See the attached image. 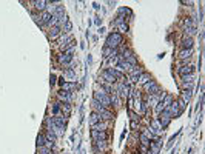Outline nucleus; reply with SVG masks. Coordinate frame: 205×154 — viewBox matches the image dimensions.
Instances as JSON below:
<instances>
[{"label": "nucleus", "mask_w": 205, "mask_h": 154, "mask_svg": "<svg viewBox=\"0 0 205 154\" xmlns=\"http://www.w3.org/2000/svg\"><path fill=\"white\" fill-rule=\"evenodd\" d=\"M60 28H62V33H63V34H71V29H73V23H71V22L68 20V22H65V23H63V25H62Z\"/></svg>", "instance_id": "nucleus-26"}, {"label": "nucleus", "mask_w": 205, "mask_h": 154, "mask_svg": "<svg viewBox=\"0 0 205 154\" xmlns=\"http://www.w3.org/2000/svg\"><path fill=\"white\" fill-rule=\"evenodd\" d=\"M194 73V66L193 65H184L179 68V74L184 77V76H191Z\"/></svg>", "instance_id": "nucleus-11"}, {"label": "nucleus", "mask_w": 205, "mask_h": 154, "mask_svg": "<svg viewBox=\"0 0 205 154\" xmlns=\"http://www.w3.org/2000/svg\"><path fill=\"white\" fill-rule=\"evenodd\" d=\"M36 143H37L39 148H40V146H45V145H46V137H45L43 134H39L37 136V142H36Z\"/></svg>", "instance_id": "nucleus-32"}, {"label": "nucleus", "mask_w": 205, "mask_h": 154, "mask_svg": "<svg viewBox=\"0 0 205 154\" xmlns=\"http://www.w3.org/2000/svg\"><path fill=\"white\" fill-rule=\"evenodd\" d=\"M179 133H181V131H177L176 134H174V136H173V137H171V139H170V142H168V143H167V148H171V146H173V142L176 140V137L179 136Z\"/></svg>", "instance_id": "nucleus-40"}, {"label": "nucleus", "mask_w": 205, "mask_h": 154, "mask_svg": "<svg viewBox=\"0 0 205 154\" xmlns=\"http://www.w3.org/2000/svg\"><path fill=\"white\" fill-rule=\"evenodd\" d=\"M91 139H93L94 142H97V140H105V139H107V133H105V131L91 130Z\"/></svg>", "instance_id": "nucleus-12"}, {"label": "nucleus", "mask_w": 205, "mask_h": 154, "mask_svg": "<svg viewBox=\"0 0 205 154\" xmlns=\"http://www.w3.org/2000/svg\"><path fill=\"white\" fill-rule=\"evenodd\" d=\"M150 80H151V76L144 73L142 76L139 77V80H137V82H139V83H142V85H145V83H147V82H150Z\"/></svg>", "instance_id": "nucleus-33"}, {"label": "nucleus", "mask_w": 205, "mask_h": 154, "mask_svg": "<svg viewBox=\"0 0 205 154\" xmlns=\"http://www.w3.org/2000/svg\"><path fill=\"white\" fill-rule=\"evenodd\" d=\"M119 31H120V33H127V31H128V25H127V23L119 25Z\"/></svg>", "instance_id": "nucleus-42"}, {"label": "nucleus", "mask_w": 205, "mask_h": 154, "mask_svg": "<svg viewBox=\"0 0 205 154\" xmlns=\"http://www.w3.org/2000/svg\"><path fill=\"white\" fill-rule=\"evenodd\" d=\"M59 45H60V48H62L63 51H66L70 46L74 45V43H73V36H71V34H63L62 37L59 38Z\"/></svg>", "instance_id": "nucleus-5"}, {"label": "nucleus", "mask_w": 205, "mask_h": 154, "mask_svg": "<svg viewBox=\"0 0 205 154\" xmlns=\"http://www.w3.org/2000/svg\"><path fill=\"white\" fill-rule=\"evenodd\" d=\"M122 43V34L120 33H111L108 34V37L105 40V46L111 48V49H117V46Z\"/></svg>", "instance_id": "nucleus-1"}, {"label": "nucleus", "mask_w": 205, "mask_h": 154, "mask_svg": "<svg viewBox=\"0 0 205 154\" xmlns=\"http://www.w3.org/2000/svg\"><path fill=\"white\" fill-rule=\"evenodd\" d=\"M171 120H173V117H171V114H170V111H168V110H164V111L159 114V119H157V122H159V125H160V128H162V130H164V128H167Z\"/></svg>", "instance_id": "nucleus-4"}, {"label": "nucleus", "mask_w": 205, "mask_h": 154, "mask_svg": "<svg viewBox=\"0 0 205 154\" xmlns=\"http://www.w3.org/2000/svg\"><path fill=\"white\" fill-rule=\"evenodd\" d=\"M193 45H194L193 37H184L182 38V43H181L182 49H193Z\"/></svg>", "instance_id": "nucleus-17"}, {"label": "nucleus", "mask_w": 205, "mask_h": 154, "mask_svg": "<svg viewBox=\"0 0 205 154\" xmlns=\"http://www.w3.org/2000/svg\"><path fill=\"white\" fill-rule=\"evenodd\" d=\"M53 125H56V126H63L65 128V125H66V117L65 116H54L53 117Z\"/></svg>", "instance_id": "nucleus-15"}, {"label": "nucleus", "mask_w": 205, "mask_h": 154, "mask_svg": "<svg viewBox=\"0 0 205 154\" xmlns=\"http://www.w3.org/2000/svg\"><path fill=\"white\" fill-rule=\"evenodd\" d=\"M31 17H33V19H34V22H36V23H37L39 26H43V23H42V22H40V19H39V16H37V14H36V13H33V14H31Z\"/></svg>", "instance_id": "nucleus-41"}, {"label": "nucleus", "mask_w": 205, "mask_h": 154, "mask_svg": "<svg viewBox=\"0 0 205 154\" xmlns=\"http://www.w3.org/2000/svg\"><path fill=\"white\" fill-rule=\"evenodd\" d=\"M191 54H193V49H182V51H181V54H179V59H182V60L190 59V57H191Z\"/></svg>", "instance_id": "nucleus-29"}, {"label": "nucleus", "mask_w": 205, "mask_h": 154, "mask_svg": "<svg viewBox=\"0 0 205 154\" xmlns=\"http://www.w3.org/2000/svg\"><path fill=\"white\" fill-rule=\"evenodd\" d=\"M185 103H188L190 100H191V90H184L182 91V97H181Z\"/></svg>", "instance_id": "nucleus-30"}, {"label": "nucleus", "mask_w": 205, "mask_h": 154, "mask_svg": "<svg viewBox=\"0 0 205 154\" xmlns=\"http://www.w3.org/2000/svg\"><path fill=\"white\" fill-rule=\"evenodd\" d=\"M182 80H184V90H191V86L194 83V76L193 74L191 76H184Z\"/></svg>", "instance_id": "nucleus-18"}, {"label": "nucleus", "mask_w": 205, "mask_h": 154, "mask_svg": "<svg viewBox=\"0 0 205 154\" xmlns=\"http://www.w3.org/2000/svg\"><path fill=\"white\" fill-rule=\"evenodd\" d=\"M60 110L63 111V116H65V117H68L70 113H71V106H70V103H62Z\"/></svg>", "instance_id": "nucleus-31"}, {"label": "nucleus", "mask_w": 205, "mask_h": 154, "mask_svg": "<svg viewBox=\"0 0 205 154\" xmlns=\"http://www.w3.org/2000/svg\"><path fill=\"white\" fill-rule=\"evenodd\" d=\"M97 33H99V34H103V33H105V28H103V26H100V28H99V31H97Z\"/></svg>", "instance_id": "nucleus-46"}, {"label": "nucleus", "mask_w": 205, "mask_h": 154, "mask_svg": "<svg viewBox=\"0 0 205 154\" xmlns=\"http://www.w3.org/2000/svg\"><path fill=\"white\" fill-rule=\"evenodd\" d=\"M148 131L154 136V137H160V136H162V128H160V125H159L157 120H153V122H151V126L148 128Z\"/></svg>", "instance_id": "nucleus-7"}, {"label": "nucleus", "mask_w": 205, "mask_h": 154, "mask_svg": "<svg viewBox=\"0 0 205 154\" xmlns=\"http://www.w3.org/2000/svg\"><path fill=\"white\" fill-rule=\"evenodd\" d=\"M167 110H168V111H170V114H171V117H174V119H176V117H179V116L182 114V113L179 111V106H177V103H176V102H173V103H171V105L168 106Z\"/></svg>", "instance_id": "nucleus-13"}, {"label": "nucleus", "mask_w": 205, "mask_h": 154, "mask_svg": "<svg viewBox=\"0 0 205 154\" xmlns=\"http://www.w3.org/2000/svg\"><path fill=\"white\" fill-rule=\"evenodd\" d=\"M184 33H185V37H193L194 34H197V26H187L184 28Z\"/></svg>", "instance_id": "nucleus-21"}, {"label": "nucleus", "mask_w": 205, "mask_h": 154, "mask_svg": "<svg viewBox=\"0 0 205 154\" xmlns=\"http://www.w3.org/2000/svg\"><path fill=\"white\" fill-rule=\"evenodd\" d=\"M145 154H153V153H151V151H150V150H148V151H147V153H145Z\"/></svg>", "instance_id": "nucleus-49"}, {"label": "nucleus", "mask_w": 205, "mask_h": 154, "mask_svg": "<svg viewBox=\"0 0 205 154\" xmlns=\"http://www.w3.org/2000/svg\"><path fill=\"white\" fill-rule=\"evenodd\" d=\"M100 122V117H99V114L97 113H91L90 114V119H88V123L91 125V126H94L96 123H99Z\"/></svg>", "instance_id": "nucleus-27"}, {"label": "nucleus", "mask_w": 205, "mask_h": 154, "mask_svg": "<svg viewBox=\"0 0 205 154\" xmlns=\"http://www.w3.org/2000/svg\"><path fill=\"white\" fill-rule=\"evenodd\" d=\"M144 74V69L142 68H139V66H134L133 69L130 71V82L131 83H137V80H139V77Z\"/></svg>", "instance_id": "nucleus-6"}, {"label": "nucleus", "mask_w": 205, "mask_h": 154, "mask_svg": "<svg viewBox=\"0 0 205 154\" xmlns=\"http://www.w3.org/2000/svg\"><path fill=\"white\" fill-rule=\"evenodd\" d=\"M60 106H62V102H56V103H54V106H53V113H54V116L59 114V111H60Z\"/></svg>", "instance_id": "nucleus-39"}, {"label": "nucleus", "mask_w": 205, "mask_h": 154, "mask_svg": "<svg viewBox=\"0 0 205 154\" xmlns=\"http://www.w3.org/2000/svg\"><path fill=\"white\" fill-rule=\"evenodd\" d=\"M62 90L63 91H68V93H73L76 90V82H65L62 85Z\"/></svg>", "instance_id": "nucleus-23"}, {"label": "nucleus", "mask_w": 205, "mask_h": 154, "mask_svg": "<svg viewBox=\"0 0 205 154\" xmlns=\"http://www.w3.org/2000/svg\"><path fill=\"white\" fill-rule=\"evenodd\" d=\"M139 140H140V146H147V148L150 146V142H151V140H150V137L147 136L145 131L139 134Z\"/></svg>", "instance_id": "nucleus-20"}, {"label": "nucleus", "mask_w": 205, "mask_h": 154, "mask_svg": "<svg viewBox=\"0 0 205 154\" xmlns=\"http://www.w3.org/2000/svg\"><path fill=\"white\" fill-rule=\"evenodd\" d=\"M53 154H56V153H53Z\"/></svg>", "instance_id": "nucleus-50"}, {"label": "nucleus", "mask_w": 205, "mask_h": 154, "mask_svg": "<svg viewBox=\"0 0 205 154\" xmlns=\"http://www.w3.org/2000/svg\"><path fill=\"white\" fill-rule=\"evenodd\" d=\"M39 154H53V151H51V148H48V146H40V148H39Z\"/></svg>", "instance_id": "nucleus-38"}, {"label": "nucleus", "mask_w": 205, "mask_h": 154, "mask_svg": "<svg viewBox=\"0 0 205 154\" xmlns=\"http://www.w3.org/2000/svg\"><path fill=\"white\" fill-rule=\"evenodd\" d=\"M93 6H94V9H99V8H100V6H99V3H96V2L93 3Z\"/></svg>", "instance_id": "nucleus-48"}, {"label": "nucleus", "mask_w": 205, "mask_h": 154, "mask_svg": "<svg viewBox=\"0 0 205 154\" xmlns=\"http://www.w3.org/2000/svg\"><path fill=\"white\" fill-rule=\"evenodd\" d=\"M45 137H46V140H50V142H53V143L56 142V139H57V136L53 133V130H48V134L45 136Z\"/></svg>", "instance_id": "nucleus-34"}, {"label": "nucleus", "mask_w": 205, "mask_h": 154, "mask_svg": "<svg viewBox=\"0 0 205 154\" xmlns=\"http://www.w3.org/2000/svg\"><path fill=\"white\" fill-rule=\"evenodd\" d=\"M97 114H99V117H100V120H103V122L111 120L113 117H114L111 111H110V110H107V108H103V110H102V111H99Z\"/></svg>", "instance_id": "nucleus-14"}, {"label": "nucleus", "mask_w": 205, "mask_h": 154, "mask_svg": "<svg viewBox=\"0 0 205 154\" xmlns=\"http://www.w3.org/2000/svg\"><path fill=\"white\" fill-rule=\"evenodd\" d=\"M65 82H66V80H65V79H63V77H62V79H60V80H59V83H60V86H62V85H63V83H65Z\"/></svg>", "instance_id": "nucleus-47"}, {"label": "nucleus", "mask_w": 205, "mask_h": 154, "mask_svg": "<svg viewBox=\"0 0 205 154\" xmlns=\"http://www.w3.org/2000/svg\"><path fill=\"white\" fill-rule=\"evenodd\" d=\"M144 90L148 93L150 96H156V94H159L160 93V86L157 85V82H154V80H150L147 82L145 85H144Z\"/></svg>", "instance_id": "nucleus-3"}, {"label": "nucleus", "mask_w": 205, "mask_h": 154, "mask_svg": "<svg viewBox=\"0 0 205 154\" xmlns=\"http://www.w3.org/2000/svg\"><path fill=\"white\" fill-rule=\"evenodd\" d=\"M33 5L36 6L37 11L43 13V11H46V5H48V2H45V0H36V2H33Z\"/></svg>", "instance_id": "nucleus-19"}, {"label": "nucleus", "mask_w": 205, "mask_h": 154, "mask_svg": "<svg viewBox=\"0 0 205 154\" xmlns=\"http://www.w3.org/2000/svg\"><path fill=\"white\" fill-rule=\"evenodd\" d=\"M65 80H70V82H76V73L71 69V68H66L65 69Z\"/></svg>", "instance_id": "nucleus-22"}, {"label": "nucleus", "mask_w": 205, "mask_h": 154, "mask_svg": "<svg viewBox=\"0 0 205 154\" xmlns=\"http://www.w3.org/2000/svg\"><path fill=\"white\" fill-rule=\"evenodd\" d=\"M116 91H117V94H119L120 99H127V97L130 96V86L125 85V83H120V85L117 86Z\"/></svg>", "instance_id": "nucleus-8"}, {"label": "nucleus", "mask_w": 205, "mask_h": 154, "mask_svg": "<svg viewBox=\"0 0 205 154\" xmlns=\"http://www.w3.org/2000/svg\"><path fill=\"white\" fill-rule=\"evenodd\" d=\"M173 102H174V100H173V96H171V94H167V96L162 99V102H160V103H162L164 110H167V108L170 106V105H171V103H173Z\"/></svg>", "instance_id": "nucleus-25"}, {"label": "nucleus", "mask_w": 205, "mask_h": 154, "mask_svg": "<svg viewBox=\"0 0 205 154\" xmlns=\"http://www.w3.org/2000/svg\"><path fill=\"white\" fill-rule=\"evenodd\" d=\"M125 14H128L130 17H133V14H131V11L128 9V8H120V9H119V16H120V17H124Z\"/></svg>", "instance_id": "nucleus-36"}, {"label": "nucleus", "mask_w": 205, "mask_h": 154, "mask_svg": "<svg viewBox=\"0 0 205 154\" xmlns=\"http://www.w3.org/2000/svg\"><path fill=\"white\" fill-rule=\"evenodd\" d=\"M94 100H97V102H99L103 108H107V110L111 106V99H110V96H108L107 93H103L102 90L94 93Z\"/></svg>", "instance_id": "nucleus-2"}, {"label": "nucleus", "mask_w": 205, "mask_h": 154, "mask_svg": "<svg viewBox=\"0 0 205 154\" xmlns=\"http://www.w3.org/2000/svg\"><path fill=\"white\" fill-rule=\"evenodd\" d=\"M127 62L130 63L131 66H137V59H136V56H134V54H131L130 57L127 59Z\"/></svg>", "instance_id": "nucleus-37"}, {"label": "nucleus", "mask_w": 205, "mask_h": 154, "mask_svg": "<svg viewBox=\"0 0 205 154\" xmlns=\"http://www.w3.org/2000/svg\"><path fill=\"white\" fill-rule=\"evenodd\" d=\"M176 103H177V106H179V111H181V113H184V111L187 110V103L182 100V99H179Z\"/></svg>", "instance_id": "nucleus-35"}, {"label": "nucleus", "mask_w": 205, "mask_h": 154, "mask_svg": "<svg viewBox=\"0 0 205 154\" xmlns=\"http://www.w3.org/2000/svg\"><path fill=\"white\" fill-rule=\"evenodd\" d=\"M60 34H62V28L60 26H53V28H50L48 37H50V40H57L60 37Z\"/></svg>", "instance_id": "nucleus-10"}, {"label": "nucleus", "mask_w": 205, "mask_h": 154, "mask_svg": "<svg viewBox=\"0 0 205 154\" xmlns=\"http://www.w3.org/2000/svg\"><path fill=\"white\" fill-rule=\"evenodd\" d=\"M100 22H102L100 17H96V19H94V23H96V25H100Z\"/></svg>", "instance_id": "nucleus-45"}, {"label": "nucleus", "mask_w": 205, "mask_h": 154, "mask_svg": "<svg viewBox=\"0 0 205 154\" xmlns=\"http://www.w3.org/2000/svg\"><path fill=\"white\" fill-rule=\"evenodd\" d=\"M102 80H103L102 83H108V85H113V83L116 82V79H114V77H113L111 74L108 73V69L102 71Z\"/></svg>", "instance_id": "nucleus-16"}, {"label": "nucleus", "mask_w": 205, "mask_h": 154, "mask_svg": "<svg viewBox=\"0 0 205 154\" xmlns=\"http://www.w3.org/2000/svg\"><path fill=\"white\" fill-rule=\"evenodd\" d=\"M57 96H59L60 100H63L65 103H71V102H73V93H68V91L60 90V91L57 93Z\"/></svg>", "instance_id": "nucleus-9"}, {"label": "nucleus", "mask_w": 205, "mask_h": 154, "mask_svg": "<svg viewBox=\"0 0 205 154\" xmlns=\"http://www.w3.org/2000/svg\"><path fill=\"white\" fill-rule=\"evenodd\" d=\"M39 19H40L42 23H43V26H45V25H48V22L51 20V14H50L48 11H43V13L39 16Z\"/></svg>", "instance_id": "nucleus-24"}, {"label": "nucleus", "mask_w": 205, "mask_h": 154, "mask_svg": "<svg viewBox=\"0 0 205 154\" xmlns=\"http://www.w3.org/2000/svg\"><path fill=\"white\" fill-rule=\"evenodd\" d=\"M50 83H51V86L56 85V76H54V74H51V80H50Z\"/></svg>", "instance_id": "nucleus-43"}, {"label": "nucleus", "mask_w": 205, "mask_h": 154, "mask_svg": "<svg viewBox=\"0 0 205 154\" xmlns=\"http://www.w3.org/2000/svg\"><path fill=\"white\" fill-rule=\"evenodd\" d=\"M147 151H148V148H147V146H140V153H142V154H145Z\"/></svg>", "instance_id": "nucleus-44"}, {"label": "nucleus", "mask_w": 205, "mask_h": 154, "mask_svg": "<svg viewBox=\"0 0 205 154\" xmlns=\"http://www.w3.org/2000/svg\"><path fill=\"white\" fill-rule=\"evenodd\" d=\"M107 128H108V123H105V122H102V120L93 126V130H97V131H105Z\"/></svg>", "instance_id": "nucleus-28"}]
</instances>
